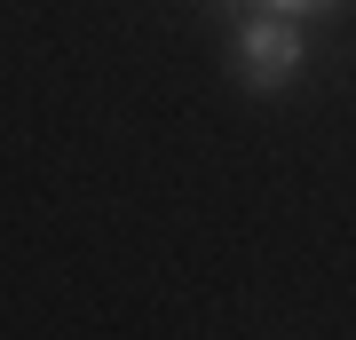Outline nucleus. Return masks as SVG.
<instances>
[{"instance_id":"1","label":"nucleus","mask_w":356,"mask_h":340,"mask_svg":"<svg viewBox=\"0 0 356 340\" xmlns=\"http://www.w3.org/2000/svg\"><path fill=\"white\" fill-rule=\"evenodd\" d=\"M238 79L254 95H277L301 79V16H277V8H245L238 16Z\"/></svg>"},{"instance_id":"2","label":"nucleus","mask_w":356,"mask_h":340,"mask_svg":"<svg viewBox=\"0 0 356 340\" xmlns=\"http://www.w3.org/2000/svg\"><path fill=\"white\" fill-rule=\"evenodd\" d=\"M261 8H277V16H317V8H332V0H261Z\"/></svg>"}]
</instances>
